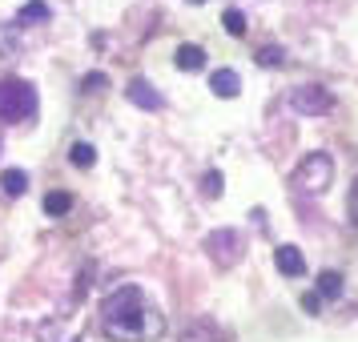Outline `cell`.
<instances>
[{
	"label": "cell",
	"mask_w": 358,
	"mask_h": 342,
	"mask_svg": "<svg viewBox=\"0 0 358 342\" xmlns=\"http://www.w3.org/2000/svg\"><path fill=\"white\" fill-rule=\"evenodd\" d=\"M97 89H105V77L101 73H89L85 77V93H97Z\"/></svg>",
	"instance_id": "obj_21"
},
{
	"label": "cell",
	"mask_w": 358,
	"mask_h": 342,
	"mask_svg": "<svg viewBox=\"0 0 358 342\" xmlns=\"http://www.w3.org/2000/svg\"><path fill=\"white\" fill-rule=\"evenodd\" d=\"M69 162H73V165H81V169H89V165L97 162V149L89 145V141H77V145L69 149Z\"/></svg>",
	"instance_id": "obj_15"
},
{
	"label": "cell",
	"mask_w": 358,
	"mask_h": 342,
	"mask_svg": "<svg viewBox=\"0 0 358 342\" xmlns=\"http://www.w3.org/2000/svg\"><path fill=\"white\" fill-rule=\"evenodd\" d=\"M189 4H206V0H189Z\"/></svg>",
	"instance_id": "obj_23"
},
{
	"label": "cell",
	"mask_w": 358,
	"mask_h": 342,
	"mask_svg": "<svg viewBox=\"0 0 358 342\" xmlns=\"http://www.w3.org/2000/svg\"><path fill=\"white\" fill-rule=\"evenodd\" d=\"M206 250H210V258L217 266H234V262L242 258V234L238 229H213L210 238H206Z\"/></svg>",
	"instance_id": "obj_5"
},
{
	"label": "cell",
	"mask_w": 358,
	"mask_h": 342,
	"mask_svg": "<svg viewBox=\"0 0 358 342\" xmlns=\"http://www.w3.org/2000/svg\"><path fill=\"white\" fill-rule=\"evenodd\" d=\"M125 97H129V105H137V109H149V113H157V109H162V93H157V89H153V85L145 81V77L129 81Z\"/></svg>",
	"instance_id": "obj_6"
},
{
	"label": "cell",
	"mask_w": 358,
	"mask_h": 342,
	"mask_svg": "<svg viewBox=\"0 0 358 342\" xmlns=\"http://www.w3.org/2000/svg\"><path fill=\"white\" fill-rule=\"evenodd\" d=\"M274 262H278V270H282L286 278H302V274H306V258H302L294 245H278Z\"/></svg>",
	"instance_id": "obj_7"
},
{
	"label": "cell",
	"mask_w": 358,
	"mask_h": 342,
	"mask_svg": "<svg viewBox=\"0 0 358 342\" xmlns=\"http://www.w3.org/2000/svg\"><path fill=\"white\" fill-rule=\"evenodd\" d=\"M69 206H73V197H69L65 190H52V194L45 197V213H49V218H61V213H69Z\"/></svg>",
	"instance_id": "obj_13"
},
{
	"label": "cell",
	"mask_w": 358,
	"mask_h": 342,
	"mask_svg": "<svg viewBox=\"0 0 358 342\" xmlns=\"http://www.w3.org/2000/svg\"><path fill=\"white\" fill-rule=\"evenodd\" d=\"M178 69L181 73H197V69H206V49H197V45H181L178 49Z\"/></svg>",
	"instance_id": "obj_9"
},
{
	"label": "cell",
	"mask_w": 358,
	"mask_h": 342,
	"mask_svg": "<svg viewBox=\"0 0 358 342\" xmlns=\"http://www.w3.org/2000/svg\"><path fill=\"white\" fill-rule=\"evenodd\" d=\"M346 213H350V226H358V173L350 181V194H346Z\"/></svg>",
	"instance_id": "obj_20"
},
{
	"label": "cell",
	"mask_w": 358,
	"mask_h": 342,
	"mask_svg": "<svg viewBox=\"0 0 358 342\" xmlns=\"http://www.w3.org/2000/svg\"><path fill=\"white\" fill-rule=\"evenodd\" d=\"M17 29H20V24H4V29H0V49H4V52H17V45H20Z\"/></svg>",
	"instance_id": "obj_19"
},
{
	"label": "cell",
	"mask_w": 358,
	"mask_h": 342,
	"mask_svg": "<svg viewBox=\"0 0 358 342\" xmlns=\"http://www.w3.org/2000/svg\"><path fill=\"white\" fill-rule=\"evenodd\" d=\"M302 306H306L310 314H314V310H318V294H306V298H302Z\"/></svg>",
	"instance_id": "obj_22"
},
{
	"label": "cell",
	"mask_w": 358,
	"mask_h": 342,
	"mask_svg": "<svg viewBox=\"0 0 358 342\" xmlns=\"http://www.w3.org/2000/svg\"><path fill=\"white\" fill-rule=\"evenodd\" d=\"M290 109L302 117H322L334 109V97L326 93L322 85H302V89H294L290 93Z\"/></svg>",
	"instance_id": "obj_4"
},
{
	"label": "cell",
	"mask_w": 358,
	"mask_h": 342,
	"mask_svg": "<svg viewBox=\"0 0 358 342\" xmlns=\"http://www.w3.org/2000/svg\"><path fill=\"white\" fill-rule=\"evenodd\" d=\"M181 342H222V334H217L210 322H201V326H189V330L181 334Z\"/></svg>",
	"instance_id": "obj_16"
},
{
	"label": "cell",
	"mask_w": 358,
	"mask_h": 342,
	"mask_svg": "<svg viewBox=\"0 0 358 342\" xmlns=\"http://www.w3.org/2000/svg\"><path fill=\"white\" fill-rule=\"evenodd\" d=\"M330 178H334V162H330V153H306L302 165L294 169L290 185L298 190V194H322L326 185H330Z\"/></svg>",
	"instance_id": "obj_3"
},
{
	"label": "cell",
	"mask_w": 358,
	"mask_h": 342,
	"mask_svg": "<svg viewBox=\"0 0 358 342\" xmlns=\"http://www.w3.org/2000/svg\"><path fill=\"white\" fill-rule=\"evenodd\" d=\"M254 61H258V65H266V69H278L282 61H286V52L278 49V45H266V49L254 52Z\"/></svg>",
	"instance_id": "obj_17"
},
{
	"label": "cell",
	"mask_w": 358,
	"mask_h": 342,
	"mask_svg": "<svg viewBox=\"0 0 358 342\" xmlns=\"http://www.w3.org/2000/svg\"><path fill=\"white\" fill-rule=\"evenodd\" d=\"M0 190L8 197H20L29 190V173H24V169H4V173H0Z\"/></svg>",
	"instance_id": "obj_10"
},
{
	"label": "cell",
	"mask_w": 358,
	"mask_h": 342,
	"mask_svg": "<svg viewBox=\"0 0 358 342\" xmlns=\"http://www.w3.org/2000/svg\"><path fill=\"white\" fill-rule=\"evenodd\" d=\"M36 113V89L20 77L0 81V121H24Z\"/></svg>",
	"instance_id": "obj_2"
},
{
	"label": "cell",
	"mask_w": 358,
	"mask_h": 342,
	"mask_svg": "<svg viewBox=\"0 0 358 342\" xmlns=\"http://www.w3.org/2000/svg\"><path fill=\"white\" fill-rule=\"evenodd\" d=\"M210 89L217 97H238V93H242V77H238L234 69H217L210 77Z\"/></svg>",
	"instance_id": "obj_8"
},
{
	"label": "cell",
	"mask_w": 358,
	"mask_h": 342,
	"mask_svg": "<svg viewBox=\"0 0 358 342\" xmlns=\"http://www.w3.org/2000/svg\"><path fill=\"white\" fill-rule=\"evenodd\" d=\"M318 294H322V298H338L342 294V274L338 270H322V274H318Z\"/></svg>",
	"instance_id": "obj_12"
},
{
	"label": "cell",
	"mask_w": 358,
	"mask_h": 342,
	"mask_svg": "<svg viewBox=\"0 0 358 342\" xmlns=\"http://www.w3.org/2000/svg\"><path fill=\"white\" fill-rule=\"evenodd\" d=\"M101 334L113 342H153L165 334V318L141 286H121L101 302Z\"/></svg>",
	"instance_id": "obj_1"
},
{
	"label": "cell",
	"mask_w": 358,
	"mask_h": 342,
	"mask_svg": "<svg viewBox=\"0 0 358 342\" xmlns=\"http://www.w3.org/2000/svg\"><path fill=\"white\" fill-rule=\"evenodd\" d=\"M222 29H226L229 36H245V13L242 8H226V13H222Z\"/></svg>",
	"instance_id": "obj_14"
},
{
	"label": "cell",
	"mask_w": 358,
	"mask_h": 342,
	"mask_svg": "<svg viewBox=\"0 0 358 342\" xmlns=\"http://www.w3.org/2000/svg\"><path fill=\"white\" fill-rule=\"evenodd\" d=\"M201 194L206 197H222V173H217V169H210V173L201 178Z\"/></svg>",
	"instance_id": "obj_18"
},
{
	"label": "cell",
	"mask_w": 358,
	"mask_h": 342,
	"mask_svg": "<svg viewBox=\"0 0 358 342\" xmlns=\"http://www.w3.org/2000/svg\"><path fill=\"white\" fill-rule=\"evenodd\" d=\"M52 17V8L45 4V0H29V4H20V13L13 24H29V20H49Z\"/></svg>",
	"instance_id": "obj_11"
}]
</instances>
